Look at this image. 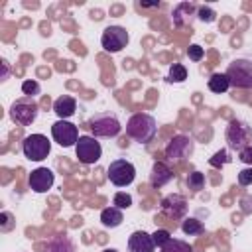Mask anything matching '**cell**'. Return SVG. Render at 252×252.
<instances>
[{
    "label": "cell",
    "instance_id": "obj_1",
    "mask_svg": "<svg viewBox=\"0 0 252 252\" xmlns=\"http://www.w3.org/2000/svg\"><path fill=\"white\" fill-rule=\"evenodd\" d=\"M158 134V124L152 114L136 112L126 122V136L138 144H150Z\"/></svg>",
    "mask_w": 252,
    "mask_h": 252
},
{
    "label": "cell",
    "instance_id": "obj_2",
    "mask_svg": "<svg viewBox=\"0 0 252 252\" xmlns=\"http://www.w3.org/2000/svg\"><path fill=\"white\" fill-rule=\"evenodd\" d=\"M224 140H226L228 150L242 152L244 148L252 146V128L248 126V122L232 118L224 130Z\"/></svg>",
    "mask_w": 252,
    "mask_h": 252
},
{
    "label": "cell",
    "instance_id": "obj_3",
    "mask_svg": "<svg viewBox=\"0 0 252 252\" xmlns=\"http://www.w3.org/2000/svg\"><path fill=\"white\" fill-rule=\"evenodd\" d=\"M87 128L93 132L94 138H116L122 130V124L112 112H96L91 116Z\"/></svg>",
    "mask_w": 252,
    "mask_h": 252
},
{
    "label": "cell",
    "instance_id": "obj_4",
    "mask_svg": "<svg viewBox=\"0 0 252 252\" xmlns=\"http://www.w3.org/2000/svg\"><path fill=\"white\" fill-rule=\"evenodd\" d=\"M224 75L234 89H252V61L248 59H234Z\"/></svg>",
    "mask_w": 252,
    "mask_h": 252
},
{
    "label": "cell",
    "instance_id": "obj_5",
    "mask_svg": "<svg viewBox=\"0 0 252 252\" xmlns=\"http://www.w3.org/2000/svg\"><path fill=\"white\" fill-rule=\"evenodd\" d=\"M22 152L30 161H41L51 152V142L43 134H30L22 142Z\"/></svg>",
    "mask_w": 252,
    "mask_h": 252
},
{
    "label": "cell",
    "instance_id": "obj_6",
    "mask_svg": "<svg viewBox=\"0 0 252 252\" xmlns=\"http://www.w3.org/2000/svg\"><path fill=\"white\" fill-rule=\"evenodd\" d=\"M37 104L33 98L30 96H22L18 100L12 102L10 106V118L16 122V124H22V126H30L35 122L37 118Z\"/></svg>",
    "mask_w": 252,
    "mask_h": 252
},
{
    "label": "cell",
    "instance_id": "obj_7",
    "mask_svg": "<svg viewBox=\"0 0 252 252\" xmlns=\"http://www.w3.org/2000/svg\"><path fill=\"white\" fill-rule=\"evenodd\" d=\"M106 175H108V179H110L112 185H116V187H128L134 181V177H136V167H134L132 161L120 158V159L110 161Z\"/></svg>",
    "mask_w": 252,
    "mask_h": 252
},
{
    "label": "cell",
    "instance_id": "obj_8",
    "mask_svg": "<svg viewBox=\"0 0 252 252\" xmlns=\"http://www.w3.org/2000/svg\"><path fill=\"white\" fill-rule=\"evenodd\" d=\"M128 41H130V35L122 26H108V28H104V32L100 35V45L108 53L122 51L128 45Z\"/></svg>",
    "mask_w": 252,
    "mask_h": 252
},
{
    "label": "cell",
    "instance_id": "obj_9",
    "mask_svg": "<svg viewBox=\"0 0 252 252\" xmlns=\"http://www.w3.org/2000/svg\"><path fill=\"white\" fill-rule=\"evenodd\" d=\"M75 154H77V158H79L81 163L93 165V163H96L100 159L102 148H100V142H96L94 136H87L85 134V136L79 138V142L75 146Z\"/></svg>",
    "mask_w": 252,
    "mask_h": 252
},
{
    "label": "cell",
    "instance_id": "obj_10",
    "mask_svg": "<svg viewBox=\"0 0 252 252\" xmlns=\"http://www.w3.org/2000/svg\"><path fill=\"white\" fill-rule=\"evenodd\" d=\"M51 138L63 146V148H71V146H77L79 142V130L75 124L67 122V120H57L51 124Z\"/></svg>",
    "mask_w": 252,
    "mask_h": 252
},
{
    "label": "cell",
    "instance_id": "obj_11",
    "mask_svg": "<svg viewBox=\"0 0 252 252\" xmlns=\"http://www.w3.org/2000/svg\"><path fill=\"white\" fill-rule=\"evenodd\" d=\"M193 150H195L193 140H191L189 136L179 134V136H175V138L169 140V144H167V148H165V158H167L169 161H175V163H177V161L187 159V158L193 154Z\"/></svg>",
    "mask_w": 252,
    "mask_h": 252
},
{
    "label": "cell",
    "instance_id": "obj_12",
    "mask_svg": "<svg viewBox=\"0 0 252 252\" xmlns=\"http://www.w3.org/2000/svg\"><path fill=\"white\" fill-rule=\"evenodd\" d=\"M159 211L167 219H185V215H187V199L183 195H179V193H169V195H165L161 199Z\"/></svg>",
    "mask_w": 252,
    "mask_h": 252
},
{
    "label": "cell",
    "instance_id": "obj_13",
    "mask_svg": "<svg viewBox=\"0 0 252 252\" xmlns=\"http://www.w3.org/2000/svg\"><path fill=\"white\" fill-rule=\"evenodd\" d=\"M55 175L49 167H37L28 175V185L33 193H47L53 187Z\"/></svg>",
    "mask_w": 252,
    "mask_h": 252
},
{
    "label": "cell",
    "instance_id": "obj_14",
    "mask_svg": "<svg viewBox=\"0 0 252 252\" xmlns=\"http://www.w3.org/2000/svg\"><path fill=\"white\" fill-rule=\"evenodd\" d=\"M156 244L150 232L146 230H134L128 236V252H154Z\"/></svg>",
    "mask_w": 252,
    "mask_h": 252
},
{
    "label": "cell",
    "instance_id": "obj_15",
    "mask_svg": "<svg viewBox=\"0 0 252 252\" xmlns=\"http://www.w3.org/2000/svg\"><path fill=\"white\" fill-rule=\"evenodd\" d=\"M173 179V171L165 161H154L152 171H150V185L154 189H159L163 185H167Z\"/></svg>",
    "mask_w": 252,
    "mask_h": 252
},
{
    "label": "cell",
    "instance_id": "obj_16",
    "mask_svg": "<svg viewBox=\"0 0 252 252\" xmlns=\"http://www.w3.org/2000/svg\"><path fill=\"white\" fill-rule=\"evenodd\" d=\"M41 252H77V246L67 234H55L41 244Z\"/></svg>",
    "mask_w": 252,
    "mask_h": 252
},
{
    "label": "cell",
    "instance_id": "obj_17",
    "mask_svg": "<svg viewBox=\"0 0 252 252\" xmlns=\"http://www.w3.org/2000/svg\"><path fill=\"white\" fill-rule=\"evenodd\" d=\"M197 10H199V6H195L193 2H181V4H177L173 8V24L179 26V28L191 24L193 18L197 16Z\"/></svg>",
    "mask_w": 252,
    "mask_h": 252
},
{
    "label": "cell",
    "instance_id": "obj_18",
    "mask_svg": "<svg viewBox=\"0 0 252 252\" xmlns=\"http://www.w3.org/2000/svg\"><path fill=\"white\" fill-rule=\"evenodd\" d=\"M77 110V100L71 94H61L59 98H55L53 102V112L59 116V120H67L75 114Z\"/></svg>",
    "mask_w": 252,
    "mask_h": 252
},
{
    "label": "cell",
    "instance_id": "obj_19",
    "mask_svg": "<svg viewBox=\"0 0 252 252\" xmlns=\"http://www.w3.org/2000/svg\"><path fill=\"white\" fill-rule=\"evenodd\" d=\"M122 220H124V215H122V211H120L118 207H114V205L100 211V224L106 226V228H116V226L122 224Z\"/></svg>",
    "mask_w": 252,
    "mask_h": 252
},
{
    "label": "cell",
    "instance_id": "obj_20",
    "mask_svg": "<svg viewBox=\"0 0 252 252\" xmlns=\"http://www.w3.org/2000/svg\"><path fill=\"white\" fill-rule=\"evenodd\" d=\"M207 85H209V91L217 93V94H222V93H226L230 89V81H228V77L224 73H213L209 77Z\"/></svg>",
    "mask_w": 252,
    "mask_h": 252
},
{
    "label": "cell",
    "instance_id": "obj_21",
    "mask_svg": "<svg viewBox=\"0 0 252 252\" xmlns=\"http://www.w3.org/2000/svg\"><path fill=\"white\" fill-rule=\"evenodd\" d=\"M181 230H183L187 236H197V234H201V232L205 230V226H203V222H201L199 219L189 217V219H183V222H181Z\"/></svg>",
    "mask_w": 252,
    "mask_h": 252
},
{
    "label": "cell",
    "instance_id": "obj_22",
    "mask_svg": "<svg viewBox=\"0 0 252 252\" xmlns=\"http://www.w3.org/2000/svg\"><path fill=\"white\" fill-rule=\"evenodd\" d=\"M159 252H193L191 244L185 242V240H179V238H171L165 246L159 248Z\"/></svg>",
    "mask_w": 252,
    "mask_h": 252
},
{
    "label": "cell",
    "instance_id": "obj_23",
    "mask_svg": "<svg viewBox=\"0 0 252 252\" xmlns=\"http://www.w3.org/2000/svg\"><path fill=\"white\" fill-rule=\"evenodd\" d=\"M187 187L193 191V193H199L203 187H205V175L201 171H191L189 177H187Z\"/></svg>",
    "mask_w": 252,
    "mask_h": 252
},
{
    "label": "cell",
    "instance_id": "obj_24",
    "mask_svg": "<svg viewBox=\"0 0 252 252\" xmlns=\"http://www.w3.org/2000/svg\"><path fill=\"white\" fill-rule=\"evenodd\" d=\"M187 79V69L181 63H173L169 67V81L171 83H183Z\"/></svg>",
    "mask_w": 252,
    "mask_h": 252
},
{
    "label": "cell",
    "instance_id": "obj_25",
    "mask_svg": "<svg viewBox=\"0 0 252 252\" xmlns=\"http://www.w3.org/2000/svg\"><path fill=\"white\" fill-rule=\"evenodd\" d=\"M112 205L118 207L120 211H124V209H128V207L132 205V195L126 193V191H118V193L114 195V199H112Z\"/></svg>",
    "mask_w": 252,
    "mask_h": 252
},
{
    "label": "cell",
    "instance_id": "obj_26",
    "mask_svg": "<svg viewBox=\"0 0 252 252\" xmlns=\"http://www.w3.org/2000/svg\"><path fill=\"white\" fill-rule=\"evenodd\" d=\"M39 91H41V87H39V83H37V81L28 79V81H24V83H22V93H24V96L33 98L35 94H39Z\"/></svg>",
    "mask_w": 252,
    "mask_h": 252
},
{
    "label": "cell",
    "instance_id": "obj_27",
    "mask_svg": "<svg viewBox=\"0 0 252 252\" xmlns=\"http://www.w3.org/2000/svg\"><path fill=\"white\" fill-rule=\"evenodd\" d=\"M152 238H154L156 248H161V246H165V244L171 240V234H169V230H165V228H158L156 232H152Z\"/></svg>",
    "mask_w": 252,
    "mask_h": 252
},
{
    "label": "cell",
    "instance_id": "obj_28",
    "mask_svg": "<svg viewBox=\"0 0 252 252\" xmlns=\"http://www.w3.org/2000/svg\"><path fill=\"white\" fill-rule=\"evenodd\" d=\"M197 18H199L201 22H205V24H211V22L217 20V12H215L213 8H209V6H199Z\"/></svg>",
    "mask_w": 252,
    "mask_h": 252
},
{
    "label": "cell",
    "instance_id": "obj_29",
    "mask_svg": "<svg viewBox=\"0 0 252 252\" xmlns=\"http://www.w3.org/2000/svg\"><path fill=\"white\" fill-rule=\"evenodd\" d=\"M187 55H189V59L191 61H201L203 59V55H205V51H203V47L201 45H197V43H191L189 47H187Z\"/></svg>",
    "mask_w": 252,
    "mask_h": 252
},
{
    "label": "cell",
    "instance_id": "obj_30",
    "mask_svg": "<svg viewBox=\"0 0 252 252\" xmlns=\"http://www.w3.org/2000/svg\"><path fill=\"white\" fill-rule=\"evenodd\" d=\"M209 163L213 165V167H220V165H224V163H228V154L224 152V150H219L211 159H209Z\"/></svg>",
    "mask_w": 252,
    "mask_h": 252
},
{
    "label": "cell",
    "instance_id": "obj_31",
    "mask_svg": "<svg viewBox=\"0 0 252 252\" xmlns=\"http://www.w3.org/2000/svg\"><path fill=\"white\" fill-rule=\"evenodd\" d=\"M238 185H242V187L252 185V167H244L238 171Z\"/></svg>",
    "mask_w": 252,
    "mask_h": 252
},
{
    "label": "cell",
    "instance_id": "obj_32",
    "mask_svg": "<svg viewBox=\"0 0 252 252\" xmlns=\"http://www.w3.org/2000/svg\"><path fill=\"white\" fill-rule=\"evenodd\" d=\"M238 159H240L242 163L252 165V146H248V148H244L242 152H238Z\"/></svg>",
    "mask_w": 252,
    "mask_h": 252
},
{
    "label": "cell",
    "instance_id": "obj_33",
    "mask_svg": "<svg viewBox=\"0 0 252 252\" xmlns=\"http://www.w3.org/2000/svg\"><path fill=\"white\" fill-rule=\"evenodd\" d=\"M2 67H4V77H2V81H6V79H8V61H6V59H2Z\"/></svg>",
    "mask_w": 252,
    "mask_h": 252
},
{
    "label": "cell",
    "instance_id": "obj_34",
    "mask_svg": "<svg viewBox=\"0 0 252 252\" xmlns=\"http://www.w3.org/2000/svg\"><path fill=\"white\" fill-rule=\"evenodd\" d=\"M102 252H118V250H116V248H104Z\"/></svg>",
    "mask_w": 252,
    "mask_h": 252
}]
</instances>
